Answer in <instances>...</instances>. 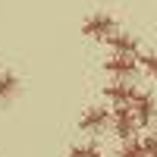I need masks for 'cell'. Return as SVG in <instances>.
Instances as JSON below:
<instances>
[{"label": "cell", "mask_w": 157, "mask_h": 157, "mask_svg": "<svg viewBox=\"0 0 157 157\" xmlns=\"http://www.w3.org/2000/svg\"><path fill=\"white\" fill-rule=\"evenodd\" d=\"M141 141H145V154L148 157H157V135H145Z\"/></svg>", "instance_id": "obj_12"}, {"label": "cell", "mask_w": 157, "mask_h": 157, "mask_svg": "<svg viewBox=\"0 0 157 157\" xmlns=\"http://www.w3.org/2000/svg\"><path fill=\"white\" fill-rule=\"evenodd\" d=\"M132 110H135L138 126H151V123H154V116H157L154 94H148V91H138V94H135V101H132Z\"/></svg>", "instance_id": "obj_5"}, {"label": "cell", "mask_w": 157, "mask_h": 157, "mask_svg": "<svg viewBox=\"0 0 157 157\" xmlns=\"http://www.w3.org/2000/svg\"><path fill=\"white\" fill-rule=\"evenodd\" d=\"M116 157H148V154H145V141H138V138L123 141V148H120Z\"/></svg>", "instance_id": "obj_9"}, {"label": "cell", "mask_w": 157, "mask_h": 157, "mask_svg": "<svg viewBox=\"0 0 157 157\" xmlns=\"http://www.w3.org/2000/svg\"><path fill=\"white\" fill-rule=\"evenodd\" d=\"M16 88H19V78L13 75V72H0V101H6L16 94Z\"/></svg>", "instance_id": "obj_8"}, {"label": "cell", "mask_w": 157, "mask_h": 157, "mask_svg": "<svg viewBox=\"0 0 157 157\" xmlns=\"http://www.w3.org/2000/svg\"><path fill=\"white\" fill-rule=\"evenodd\" d=\"M113 32H116V19L107 16V13H94L82 22V35H88L91 41H107Z\"/></svg>", "instance_id": "obj_2"}, {"label": "cell", "mask_w": 157, "mask_h": 157, "mask_svg": "<svg viewBox=\"0 0 157 157\" xmlns=\"http://www.w3.org/2000/svg\"><path fill=\"white\" fill-rule=\"evenodd\" d=\"M69 157H104V151L98 145H72L69 148Z\"/></svg>", "instance_id": "obj_11"}, {"label": "cell", "mask_w": 157, "mask_h": 157, "mask_svg": "<svg viewBox=\"0 0 157 157\" xmlns=\"http://www.w3.org/2000/svg\"><path fill=\"white\" fill-rule=\"evenodd\" d=\"M135 94H138V88H135V85H129L126 78L104 85V98H107L110 104H132V101H135Z\"/></svg>", "instance_id": "obj_6"}, {"label": "cell", "mask_w": 157, "mask_h": 157, "mask_svg": "<svg viewBox=\"0 0 157 157\" xmlns=\"http://www.w3.org/2000/svg\"><path fill=\"white\" fill-rule=\"evenodd\" d=\"M138 54H120V50H113V54L104 60V69L113 72V75H120V78H129V75H135L138 72Z\"/></svg>", "instance_id": "obj_4"}, {"label": "cell", "mask_w": 157, "mask_h": 157, "mask_svg": "<svg viewBox=\"0 0 157 157\" xmlns=\"http://www.w3.org/2000/svg\"><path fill=\"white\" fill-rule=\"evenodd\" d=\"M107 44H110L113 50H120V54H138V38L129 35V32H120V29L107 38Z\"/></svg>", "instance_id": "obj_7"}, {"label": "cell", "mask_w": 157, "mask_h": 157, "mask_svg": "<svg viewBox=\"0 0 157 157\" xmlns=\"http://www.w3.org/2000/svg\"><path fill=\"white\" fill-rule=\"evenodd\" d=\"M138 63L151 78H157V50H148V54H138Z\"/></svg>", "instance_id": "obj_10"}, {"label": "cell", "mask_w": 157, "mask_h": 157, "mask_svg": "<svg viewBox=\"0 0 157 157\" xmlns=\"http://www.w3.org/2000/svg\"><path fill=\"white\" fill-rule=\"evenodd\" d=\"M110 123H113V110H107V107H88L82 113V120H78V132L94 135V132H104Z\"/></svg>", "instance_id": "obj_3"}, {"label": "cell", "mask_w": 157, "mask_h": 157, "mask_svg": "<svg viewBox=\"0 0 157 157\" xmlns=\"http://www.w3.org/2000/svg\"><path fill=\"white\" fill-rule=\"evenodd\" d=\"M113 132L120 141H129L135 138V129H138V120H135V110L132 104H113Z\"/></svg>", "instance_id": "obj_1"}]
</instances>
